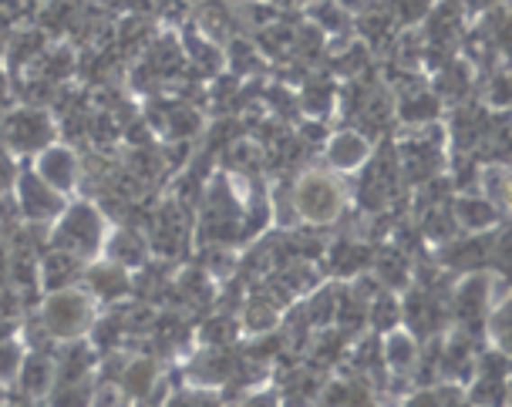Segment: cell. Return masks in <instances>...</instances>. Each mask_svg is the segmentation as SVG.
I'll return each mask as SVG.
<instances>
[{"label":"cell","mask_w":512,"mask_h":407,"mask_svg":"<svg viewBox=\"0 0 512 407\" xmlns=\"http://www.w3.org/2000/svg\"><path fill=\"white\" fill-rule=\"evenodd\" d=\"M105 246V216L98 205L75 203L51 222V249L78 256L81 263L91 259Z\"/></svg>","instance_id":"cell-1"},{"label":"cell","mask_w":512,"mask_h":407,"mask_svg":"<svg viewBox=\"0 0 512 407\" xmlns=\"http://www.w3.org/2000/svg\"><path fill=\"white\" fill-rule=\"evenodd\" d=\"M95 323V300L85 290H58L41 306V330L51 340H81Z\"/></svg>","instance_id":"cell-2"},{"label":"cell","mask_w":512,"mask_h":407,"mask_svg":"<svg viewBox=\"0 0 512 407\" xmlns=\"http://www.w3.org/2000/svg\"><path fill=\"white\" fill-rule=\"evenodd\" d=\"M290 199H294L297 219L314 222V226L334 222L344 209V189L327 172H304L290 189Z\"/></svg>","instance_id":"cell-3"},{"label":"cell","mask_w":512,"mask_h":407,"mask_svg":"<svg viewBox=\"0 0 512 407\" xmlns=\"http://www.w3.org/2000/svg\"><path fill=\"white\" fill-rule=\"evenodd\" d=\"M0 145L7 152L34 155L54 145V118L44 108H17L0 118Z\"/></svg>","instance_id":"cell-4"},{"label":"cell","mask_w":512,"mask_h":407,"mask_svg":"<svg viewBox=\"0 0 512 407\" xmlns=\"http://www.w3.org/2000/svg\"><path fill=\"white\" fill-rule=\"evenodd\" d=\"M14 199H17V213L27 219V222H34V226H51L54 219L64 213V195L61 192H54L48 182H41L38 172L34 168H24L17 182H14Z\"/></svg>","instance_id":"cell-5"},{"label":"cell","mask_w":512,"mask_h":407,"mask_svg":"<svg viewBox=\"0 0 512 407\" xmlns=\"http://www.w3.org/2000/svg\"><path fill=\"white\" fill-rule=\"evenodd\" d=\"M448 303H452V313L459 317L462 330H472L475 323L496 306V276L479 273V269H475V273H465V276L455 283Z\"/></svg>","instance_id":"cell-6"},{"label":"cell","mask_w":512,"mask_h":407,"mask_svg":"<svg viewBox=\"0 0 512 407\" xmlns=\"http://www.w3.org/2000/svg\"><path fill=\"white\" fill-rule=\"evenodd\" d=\"M34 172H38L41 182H48L54 192H71L78 185V155L68 149V145H48L41 149L38 158H34Z\"/></svg>","instance_id":"cell-7"},{"label":"cell","mask_w":512,"mask_h":407,"mask_svg":"<svg viewBox=\"0 0 512 407\" xmlns=\"http://www.w3.org/2000/svg\"><path fill=\"white\" fill-rule=\"evenodd\" d=\"M85 283H88V296L91 300H102V303H118L132 293V273L122 269L118 263H95L85 267Z\"/></svg>","instance_id":"cell-8"},{"label":"cell","mask_w":512,"mask_h":407,"mask_svg":"<svg viewBox=\"0 0 512 407\" xmlns=\"http://www.w3.org/2000/svg\"><path fill=\"white\" fill-rule=\"evenodd\" d=\"M327 166L337 168V172H354V168H364L371 162V139H364L361 131L347 128V131H337L327 139Z\"/></svg>","instance_id":"cell-9"},{"label":"cell","mask_w":512,"mask_h":407,"mask_svg":"<svg viewBox=\"0 0 512 407\" xmlns=\"http://www.w3.org/2000/svg\"><path fill=\"white\" fill-rule=\"evenodd\" d=\"M418 357H422V344L415 333H408V327L381 333V367H388L391 374L405 377L408 370L418 367Z\"/></svg>","instance_id":"cell-10"},{"label":"cell","mask_w":512,"mask_h":407,"mask_svg":"<svg viewBox=\"0 0 512 407\" xmlns=\"http://www.w3.org/2000/svg\"><path fill=\"white\" fill-rule=\"evenodd\" d=\"M452 219H455V226L465 230L469 236H482L486 230H492L496 222H499V209L489 203L486 195H479V192H465L455 199L452 205Z\"/></svg>","instance_id":"cell-11"},{"label":"cell","mask_w":512,"mask_h":407,"mask_svg":"<svg viewBox=\"0 0 512 407\" xmlns=\"http://www.w3.org/2000/svg\"><path fill=\"white\" fill-rule=\"evenodd\" d=\"M81 276H85V263L71 253H61V249H51V253L38 263V283L51 293L71 290Z\"/></svg>","instance_id":"cell-12"},{"label":"cell","mask_w":512,"mask_h":407,"mask_svg":"<svg viewBox=\"0 0 512 407\" xmlns=\"http://www.w3.org/2000/svg\"><path fill=\"white\" fill-rule=\"evenodd\" d=\"M155 384H159V367H155L152 357H145V354L125 360L115 377V387L125 397H132V401H149Z\"/></svg>","instance_id":"cell-13"},{"label":"cell","mask_w":512,"mask_h":407,"mask_svg":"<svg viewBox=\"0 0 512 407\" xmlns=\"http://www.w3.org/2000/svg\"><path fill=\"white\" fill-rule=\"evenodd\" d=\"M14 384L21 387L27 401L48 397L54 391V357L51 354H24V364L17 370Z\"/></svg>","instance_id":"cell-14"},{"label":"cell","mask_w":512,"mask_h":407,"mask_svg":"<svg viewBox=\"0 0 512 407\" xmlns=\"http://www.w3.org/2000/svg\"><path fill=\"white\" fill-rule=\"evenodd\" d=\"M142 64H145L159 81H172V77L182 75L186 54H182L179 41H172L169 34H162V38H155L152 44H149V51H145V61Z\"/></svg>","instance_id":"cell-15"},{"label":"cell","mask_w":512,"mask_h":407,"mask_svg":"<svg viewBox=\"0 0 512 407\" xmlns=\"http://www.w3.org/2000/svg\"><path fill=\"white\" fill-rule=\"evenodd\" d=\"M105 256L108 263H118L122 269H142L149 259V246L135 230H118L105 236Z\"/></svg>","instance_id":"cell-16"},{"label":"cell","mask_w":512,"mask_h":407,"mask_svg":"<svg viewBox=\"0 0 512 407\" xmlns=\"http://www.w3.org/2000/svg\"><path fill=\"white\" fill-rule=\"evenodd\" d=\"M438 112H442V98H438L435 91H428V88L408 91V95L401 98V104H398V118H401L405 125H415V128L435 125Z\"/></svg>","instance_id":"cell-17"},{"label":"cell","mask_w":512,"mask_h":407,"mask_svg":"<svg viewBox=\"0 0 512 407\" xmlns=\"http://www.w3.org/2000/svg\"><path fill=\"white\" fill-rule=\"evenodd\" d=\"M75 51L71 48H54V51H41L38 61H34V71H38L41 81L48 85H61L64 77L75 71Z\"/></svg>","instance_id":"cell-18"},{"label":"cell","mask_w":512,"mask_h":407,"mask_svg":"<svg viewBox=\"0 0 512 407\" xmlns=\"http://www.w3.org/2000/svg\"><path fill=\"white\" fill-rule=\"evenodd\" d=\"M371 263V249L364 246V242H334L331 246V267L337 273H344V276H358L361 269Z\"/></svg>","instance_id":"cell-19"},{"label":"cell","mask_w":512,"mask_h":407,"mask_svg":"<svg viewBox=\"0 0 512 407\" xmlns=\"http://www.w3.org/2000/svg\"><path fill=\"white\" fill-rule=\"evenodd\" d=\"M479 195H486L489 203L502 209V205L509 203V168L502 166V162H492L489 168L479 172Z\"/></svg>","instance_id":"cell-20"},{"label":"cell","mask_w":512,"mask_h":407,"mask_svg":"<svg viewBox=\"0 0 512 407\" xmlns=\"http://www.w3.org/2000/svg\"><path fill=\"white\" fill-rule=\"evenodd\" d=\"M300 108L307 112V118H317V122H324V118L331 115V108H334L331 81H307L304 91H300Z\"/></svg>","instance_id":"cell-21"},{"label":"cell","mask_w":512,"mask_h":407,"mask_svg":"<svg viewBox=\"0 0 512 407\" xmlns=\"http://www.w3.org/2000/svg\"><path fill=\"white\" fill-rule=\"evenodd\" d=\"M368 323L378 333H388L401 327V303H398L391 293H378L374 300H368Z\"/></svg>","instance_id":"cell-22"},{"label":"cell","mask_w":512,"mask_h":407,"mask_svg":"<svg viewBox=\"0 0 512 407\" xmlns=\"http://www.w3.org/2000/svg\"><path fill=\"white\" fill-rule=\"evenodd\" d=\"M310 17H314V27L324 31V34H344L347 24H351V14L337 0H320L317 7L310 11Z\"/></svg>","instance_id":"cell-23"},{"label":"cell","mask_w":512,"mask_h":407,"mask_svg":"<svg viewBox=\"0 0 512 407\" xmlns=\"http://www.w3.org/2000/svg\"><path fill=\"white\" fill-rule=\"evenodd\" d=\"M236 327H240V320H233V317H213V320H206L203 327H199V340H203L209 350H219V347H226L233 344V337H236Z\"/></svg>","instance_id":"cell-24"},{"label":"cell","mask_w":512,"mask_h":407,"mask_svg":"<svg viewBox=\"0 0 512 407\" xmlns=\"http://www.w3.org/2000/svg\"><path fill=\"white\" fill-rule=\"evenodd\" d=\"M223 64H230L233 77H246L260 68V54H256V48L250 44V41L236 38V41H230V51H226Z\"/></svg>","instance_id":"cell-25"},{"label":"cell","mask_w":512,"mask_h":407,"mask_svg":"<svg viewBox=\"0 0 512 407\" xmlns=\"http://www.w3.org/2000/svg\"><path fill=\"white\" fill-rule=\"evenodd\" d=\"M91 391H95V384H91V381L54 384V391L48 394V407H88L91 404Z\"/></svg>","instance_id":"cell-26"},{"label":"cell","mask_w":512,"mask_h":407,"mask_svg":"<svg viewBox=\"0 0 512 407\" xmlns=\"http://www.w3.org/2000/svg\"><path fill=\"white\" fill-rule=\"evenodd\" d=\"M24 354H27V347L21 344L17 337H11V340H0V387L14 384L17 370H21V364H24Z\"/></svg>","instance_id":"cell-27"},{"label":"cell","mask_w":512,"mask_h":407,"mask_svg":"<svg viewBox=\"0 0 512 407\" xmlns=\"http://www.w3.org/2000/svg\"><path fill=\"white\" fill-rule=\"evenodd\" d=\"M41 48H44V38H41L38 31H27V34H17L11 44V68H24V64H34L38 61Z\"/></svg>","instance_id":"cell-28"},{"label":"cell","mask_w":512,"mask_h":407,"mask_svg":"<svg viewBox=\"0 0 512 407\" xmlns=\"http://www.w3.org/2000/svg\"><path fill=\"white\" fill-rule=\"evenodd\" d=\"M489 337L496 350H506L509 354V303L502 300L499 306H492V317H489Z\"/></svg>","instance_id":"cell-29"},{"label":"cell","mask_w":512,"mask_h":407,"mask_svg":"<svg viewBox=\"0 0 512 407\" xmlns=\"http://www.w3.org/2000/svg\"><path fill=\"white\" fill-rule=\"evenodd\" d=\"M428 11H432V0H391V14L401 24H415L428 17Z\"/></svg>","instance_id":"cell-30"},{"label":"cell","mask_w":512,"mask_h":407,"mask_svg":"<svg viewBox=\"0 0 512 407\" xmlns=\"http://www.w3.org/2000/svg\"><path fill=\"white\" fill-rule=\"evenodd\" d=\"M361 34L368 41H381L384 34H391V17L388 11L384 14H364V21H361Z\"/></svg>","instance_id":"cell-31"},{"label":"cell","mask_w":512,"mask_h":407,"mask_svg":"<svg viewBox=\"0 0 512 407\" xmlns=\"http://www.w3.org/2000/svg\"><path fill=\"white\" fill-rule=\"evenodd\" d=\"M489 102L496 104V108H506L509 104V75L499 71V75L489 81Z\"/></svg>","instance_id":"cell-32"},{"label":"cell","mask_w":512,"mask_h":407,"mask_svg":"<svg viewBox=\"0 0 512 407\" xmlns=\"http://www.w3.org/2000/svg\"><path fill=\"white\" fill-rule=\"evenodd\" d=\"M277 401H280V397L273 394V391H253L240 407H277Z\"/></svg>","instance_id":"cell-33"},{"label":"cell","mask_w":512,"mask_h":407,"mask_svg":"<svg viewBox=\"0 0 512 407\" xmlns=\"http://www.w3.org/2000/svg\"><path fill=\"white\" fill-rule=\"evenodd\" d=\"M277 407H317V401H314V397L290 394V391H283V397L277 401Z\"/></svg>","instance_id":"cell-34"}]
</instances>
